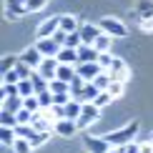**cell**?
<instances>
[{
	"label": "cell",
	"instance_id": "e0dca14e",
	"mask_svg": "<svg viewBox=\"0 0 153 153\" xmlns=\"http://www.w3.org/2000/svg\"><path fill=\"white\" fill-rule=\"evenodd\" d=\"M18 141V133L15 128H8V126H0V143L5 146V148H13V143Z\"/></svg>",
	"mask_w": 153,
	"mask_h": 153
},
{
	"label": "cell",
	"instance_id": "7402d4cb",
	"mask_svg": "<svg viewBox=\"0 0 153 153\" xmlns=\"http://www.w3.org/2000/svg\"><path fill=\"white\" fill-rule=\"evenodd\" d=\"M111 40H113V35L100 33V35H98V40H95L93 45H95V50H98V53H108V50H111Z\"/></svg>",
	"mask_w": 153,
	"mask_h": 153
},
{
	"label": "cell",
	"instance_id": "277c9868",
	"mask_svg": "<svg viewBox=\"0 0 153 153\" xmlns=\"http://www.w3.org/2000/svg\"><path fill=\"white\" fill-rule=\"evenodd\" d=\"M83 143H85L88 153H111V148H113L103 136H85V138H83Z\"/></svg>",
	"mask_w": 153,
	"mask_h": 153
},
{
	"label": "cell",
	"instance_id": "cb8c5ba5",
	"mask_svg": "<svg viewBox=\"0 0 153 153\" xmlns=\"http://www.w3.org/2000/svg\"><path fill=\"white\" fill-rule=\"evenodd\" d=\"M33 148H35V146L30 143L28 138H20V136H18V141L13 143V151H15V153H30Z\"/></svg>",
	"mask_w": 153,
	"mask_h": 153
},
{
	"label": "cell",
	"instance_id": "5bb4252c",
	"mask_svg": "<svg viewBox=\"0 0 153 153\" xmlns=\"http://www.w3.org/2000/svg\"><path fill=\"white\" fill-rule=\"evenodd\" d=\"M98 50H95V45H83L78 48V63H98Z\"/></svg>",
	"mask_w": 153,
	"mask_h": 153
},
{
	"label": "cell",
	"instance_id": "52a82bcc",
	"mask_svg": "<svg viewBox=\"0 0 153 153\" xmlns=\"http://www.w3.org/2000/svg\"><path fill=\"white\" fill-rule=\"evenodd\" d=\"M35 45H38V50L43 53V58H53V55H58L60 48H63V45L55 43V38H38Z\"/></svg>",
	"mask_w": 153,
	"mask_h": 153
},
{
	"label": "cell",
	"instance_id": "e575fe53",
	"mask_svg": "<svg viewBox=\"0 0 153 153\" xmlns=\"http://www.w3.org/2000/svg\"><path fill=\"white\" fill-rule=\"evenodd\" d=\"M3 83H20V75L15 73V68L8 71V73H3Z\"/></svg>",
	"mask_w": 153,
	"mask_h": 153
},
{
	"label": "cell",
	"instance_id": "1f68e13d",
	"mask_svg": "<svg viewBox=\"0 0 153 153\" xmlns=\"http://www.w3.org/2000/svg\"><path fill=\"white\" fill-rule=\"evenodd\" d=\"M48 5V0H28L25 3V8H28V13H38V10H43Z\"/></svg>",
	"mask_w": 153,
	"mask_h": 153
},
{
	"label": "cell",
	"instance_id": "7a4b0ae2",
	"mask_svg": "<svg viewBox=\"0 0 153 153\" xmlns=\"http://www.w3.org/2000/svg\"><path fill=\"white\" fill-rule=\"evenodd\" d=\"M98 25H100V30H103V33L113 35V38H126V35H128V28H126L118 18H100Z\"/></svg>",
	"mask_w": 153,
	"mask_h": 153
},
{
	"label": "cell",
	"instance_id": "30bf717a",
	"mask_svg": "<svg viewBox=\"0 0 153 153\" xmlns=\"http://www.w3.org/2000/svg\"><path fill=\"white\" fill-rule=\"evenodd\" d=\"M100 71H103V68H100L98 63H75V73H78L83 80H93Z\"/></svg>",
	"mask_w": 153,
	"mask_h": 153
},
{
	"label": "cell",
	"instance_id": "4316f807",
	"mask_svg": "<svg viewBox=\"0 0 153 153\" xmlns=\"http://www.w3.org/2000/svg\"><path fill=\"white\" fill-rule=\"evenodd\" d=\"M33 71H35V68H30L28 63H23V60H18V65H15V73L20 75V80L30 78V75H33Z\"/></svg>",
	"mask_w": 153,
	"mask_h": 153
},
{
	"label": "cell",
	"instance_id": "d6a6232c",
	"mask_svg": "<svg viewBox=\"0 0 153 153\" xmlns=\"http://www.w3.org/2000/svg\"><path fill=\"white\" fill-rule=\"evenodd\" d=\"M111 63H113V55H111V53H100V55H98V65L103 68V71L111 68Z\"/></svg>",
	"mask_w": 153,
	"mask_h": 153
},
{
	"label": "cell",
	"instance_id": "83f0119b",
	"mask_svg": "<svg viewBox=\"0 0 153 153\" xmlns=\"http://www.w3.org/2000/svg\"><path fill=\"white\" fill-rule=\"evenodd\" d=\"M18 88H20V95L23 98H30V95H35V88H33V83H30V78H25L18 83Z\"/></svg>",
	"mask_w": 153,
	"mask_h": 153
},
{
	"label": "cell",
	"instance_id": "f546056e",
	"mask_svg": "<svg viewBox=\"0 0 153 153\" xmlns=\"http://www.w3.org/2000/svg\"><path fill=\"white\" fill-rule=\"evenodd\" d=\"M68 48H80L83 45V38H80V30H75V33H68V40H65Z\"/></svg>",
	"mask_w": 153,
	"mask_h": 153
},
{
	"label": "cell",
	"instance_id": "603a6c76",
	"mask_svg": "<svg viewBox=\"0 0 153 153\" xmlns=\"http://www.w3.org/2000/svg\"><path fill=\"white\" fill-rule=\"evenodd\" d=\"M0 126H8V128H15V126H18V113H10V111H0Z\"/></svg>",
	"mask_w": 153,
	"mask_h": 153
},
{
	"label": "cell",
	"instance_id": "6da1fadb",
	"mask_svg": "<svg viewBox=\"0 0 153 153\" xmlns=\"http://www.w3.org/2000/svg\"><path fill=\"white\" fill-rule=\"evenodd\" d=\"M138 131H141V123H138V120H131L128 126H123V128H118V131L105 133L103 138H105L111 146H126V143H131L133 138L138 136Z\"/></svg>",
	"mask_w": 153,
	"mask_h": 153
},
{
	"label": "cell",
	"instance_id": "ab89813d",
	"mask_svg": "<svg viewBox=\"0 0 153 153\" xmlns=\"http://www.w3.org/2000/svg\"><path fill=\"white\" fill-rule=\"evenodd\" d=\"M151 141H153V133H151Z\"/></svg>",
	"mask_w": 153,
	"mask_h": 153
},
{
	"label": "cell",
	"instance_id": "5b68a950",
	"mask_svg": "<svg viewBox=\"0 0 153 153\" xmlns=\"http://www.w3.org/2000/svg\"><path fill=\"white\" fill-rule=\"evenodd\" d=\"M3 13H5L8 20H20L25 13H28V8H25V3H20V0H5Z\"/></svg>",
	"mask_w": 153,
	"mask_h": 153
},
{
	"label": "cell",
	"instance_id": "9a60e30c",
	"mask_svg": "<svg viewBox=\"0 0 153 153\" xmlns=\"http://www.w3.org/2000/svg\"><path fill=\"white\" fill-rule=\"evenodd\" d=\"M60 63H68V65H75L78 63V48H68V45H63L60 48V53L55 55Z\"/></svg>",
	"mask_w": 153,
	"mask_h": 153
},
{
	"label": "cell",
	"instance_id": "f35d334b",
	"mask_svg": "<svg viewBox=\"0 0 153 153\" xmlns=\"http://www.w3.org/2000/svg\"><path fill=\"white\" fill-rule=\"evenodd\" d=\"M111 153H126V146H113Z\"/></svg>",
	"mask_w": 153,
	"mask_h": 153
},
{
	"label": "cell",
	"instance_id": "7c38bea8",
	"mask_svg": "<svg viewBox=\"0 0 153 153\" xmlns=\"http://www.w3.org/2000/svg\"><path fill=\"white\" fill-rule=\"evenodd\" d=\"M60 28V18H48V20H43L38 25V38H53V33Z\"/></svg>",
	"mask_w": 153,
	"mask_h": 153
},
{
	"label": "cell",
	"instance_id": "ffe728a7",
	"mask_svg": "<svg viewBox=\"0 0 153 153\" xmlns=\"http://www.w3.org/2000/svg\"><path fill=\"white\" fill-rule=\"evenodd\" d=\"M98 93H100V88L95 85L93 80H88V83H85V88H83V98H80V100H83V103H93Z\"/></svg>",
	"mask_w": 153,
	"mask_h": 153
},
{
	"label": "cell",
	"instance_id": "4fadbf2b",
	"mask_svg": "<svg viewBox=\"0 0 153 153\" xmlns=\"http://www.w3.org/2000/svg\"><path fill=\"white\" fill-rule=\"evenodd\" d=\"M58 65H60V60L53 55V58H43V63H40V68H38V71L45 75L48 80H53L55 75H58Z\"/></svg>",
	"mask_w": 153,
	"mask_h": 153
},
{
	"label": "cell",
	"instance_id": "8d00e7d4",
	"mask_svg": "<svg viewBox=\"0 0 153 153\" xmlns=\"http://www.w3.org/2000/svg\"><path fill=\"white\" fill-rule=\"evenodd\" d=\"M141 25H143V30H146V33H153V18H146Z\"/></svg>",
	"mask_w": 153,
	"mask_h": 153
},
{
	"label": "cell",
	"instance_id": "9c48e42d",
	"mask_svg": "<svg viewBox=\"0 0 153 153\" xmlns=\"http://www.w3.org/2000/svg\"><path fill=\"white\" fill-rule=\"evenodd\" d=\"M108 73H111V78L113 80H120V83H126L128 80V65H126L120 58H113V63H111V68H108Z\"/></svg>",
	"mask_w": 153,
	"mask_h": 153
},
{
	"label": "cell",
	"instance_id": "484cf974",
	"mask_svg": "<svg viewBox=\"0 0 153 153\" xmlns=\"http://www.w3.org/2000/svg\"><path fill=\"white\" fill-rule=\"evenodd\" d=\"M18 55H3V60H0V73H8V71H13V68L18 65Z\"/></svg>",
	"mask_w": 153,
	"mask_h": 153
},
{
	"label": "cell",
	"instance_id": "8992f818",
	"mask_svg": "<svg viewBox=\"0 0 153 153\" xmlns=\"http://www.w3.org/2000/svg\"><path fill=\"white\" fill-rule=\"evenodd\" d=\"M78 30H80V38H83V43H85V45H93V43L98 40V35L103 33L98 23H83Z\"/></svg>",
	"mask_w": 153,
	"mask_h": 153
},
{
	"label": "cell",
	"instance_id": "d6986e66",
	"mask_svg": "<svg viewBox=\"0 0 153 153\" xmlns=\"http://www.w3.org/2000/svg\"><path fill=\"white\" fill-rule=\"evenodd\" d=\"M80 111H83V103H80V100L71 98V100H68V103H65V118H73V120H78Z\"/></svg>",
	"mask_w": 153,
	"mask_h": 153
},
{
	"label": "cell",
	"instance_id": "836d02e7",
	"mask_svg": "<svg viewBox=\"0 0 153 153\" xmlns=\"http://www.w3.org/2000/svg\"><path fill=\"white\" fill-rule=\"evenodd\" d=\"M108 93H111L113 98H118V95L123 93V83H120V80H113L111 85H108Z\"/></svg>",
	"mask_w": 153,
	"mask_h": 153
},
{
	"label": "cell",
	"instance_id": "3957f363",
	"mask_svg": "<svg viewBox=\"0 0 153 153\" xmlns=\"http://www.w3.org/2000/svg\"><path fill=\"white\" fill-rule=\"evenodd\" d=\"M100 118V108L95 105V103H83V111H80V116H78V128H88L91 123H95V120Z\"/></svg>",
	"mask_w": 153,
	"mask_h": 153
},
{
	"label": "cell",
	"instance_id": "d4e9b609",
	"mask_svg": "<svg viewBox=\"0 0 153 153\" xmlns=\"http://www.w3.org/2000/svg\"><path fill=\"white\" fill-rule=\"evenodd\" d=\"M50 93H71V83H65L60 78H53L50 80Z\"/></svg>",
	"mask_w": 153,
	"mask_h": 153
},
{
	"label": "cell",
	"instance_id": "74e56055",
	"mask_svg": "<svg viewBox=\"0 0 153 153\" xmlns=\"http://www.w3.org/2000/svg\"><path fill=\"white\" fill-rule=\"evenodd\" d=\"M141 153H153V141H148V143H141Z\"/></svg>",
	"mask_w": 153,
	"mask_h": 153
},
{
	"label": "cell",
	"instance_id": "d590c367",
	"mask_svg": "<svg viewBox=\"0 0 153 153\" xmlns=\"http://www.w3.org/2000/svg\"><path fill=\"white\" fill-rule=\"evenodd\" d=\"M126 153H141V143H126Z\"/></svg>",
	"mask_w": 153,
	"mask_h": 153
},
{
	"label": "cell",
	"instance_id": "4dcf8cb0",
	"mask_svg": "<svg viewBox=\"0 0 153 153\" xmlns=\"http://www.w3.org/2000/svg\"><path fill=\"white\" fill-rule=\"evenodd\" d=\"M38 100H40V111H43V108H53V93H50V91L38 93Z\"/></svg>",
	"mask_w": 153,
	"mask_h": 153
},
{
	"label": "cell",
	"instance_id": "8fae6325",
	"mask_svg": "<svg viewBox=\"0 0 153 153\" xmlns=\"http://www.w3.org/2000/svg\"><path fill=\"white\" fill-rule=\"evenodd\" d=\"M20 60L28 63L30 68H35V71H38L40 63H43V53L38 50V45H33V48H28V50H23V53H20Z\"/></svg>",
	"mask_w": 153,
	"mask_h": 153
},
{
	"label": "cell",
	"instance_id": "f1b7e54d",
	"mask_svg": "<svg viewBox=\"0 0 153 153\" xmlns=\"http://www.w3.org/2000/svg\"><path fill=\"white\" fill-rule=\"evenodd\" d=\"M111 100H113V95H111V93H108V91H100L98 95H95V100H93V103L98 105V108H105L108 103H111Z\"/></svg>",
	"mask_w": 153,
	"mask_h": 153
},
{
	"label": "cell",
	"instance_id": "44dd1931",
	"mask_svg": "<svg viewBox=\"0 0 153 153\" xmlns=\"http://www.w3.org/2000/svg\"><path fill=\"white\" fill-rule=\"evenodd\" d=\"M78 28H80V23L75 20L73 15H60V30H65V33H75Z\"/></svg>",
	"mask_w": 153,
	"mask_h": 153
},
{
	"label": "cell",
	"instance_id": "2e32d148",
	"mask_svg": "<svg viewBox=\"0 0 153 153\" xmlns=\"http://www.w3.org/2000/svg\"><path fill=\"white\" fill-rule=\"evenodd\" d=\"M23 103H25V98L23 95H8V98L3 100V108L0 111H10V113H18L23 108Z\"/></svg>",
	"mask_w": 153,
	"mask_h": 153
},
{
	"label": "cell",
	"instance_id": "ba28073f",
	"mask_svg": "<svg viewBox=\"0 0 153 153\" xmlns=\"http://www.w3.org/2000/svg\"><path fill=\"white\" fill-rule=\"evenodd\" d=\"M75 131H78V123H75L73 118H60V120H55V128H53V133H58V136H63V138L75 136Z\"/></svg>",
	"mask_w": 153,
	"mask_h": 153
},
{
	"label": "cell",
	"instance_id": "ac0fdd59",
	"mask_svg": "<svg viewBox=\"0 0 153 153\" xmlns=\"http://www.w3.org/2000/svg\"><path fill=\"white\" fill-rule=\"evenodd\" d=\"M75 65H68V63H60L58 65V75H55V78H60V80H65V83H71L73 78H75Z\"/></svg>",
	"mask_w": 153,
	"mask_h": 153
}]
</instances>
